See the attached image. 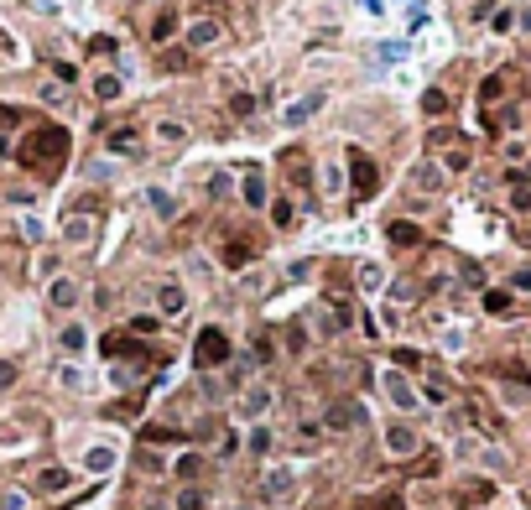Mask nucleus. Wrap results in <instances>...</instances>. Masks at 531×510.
I'll return each instance as SVG.
<instances>
[{
    "label": "nucleus",
    "mask_w": 531,
    "mask_h": 510,
    "mask_svg": "<svg viewBox=\"0 0 531 510\" xmlns=\"http://www.w3.org/2000/svg\"><path fill=\"white\" fill-rule=\"evenodd\" d=\"M225 359H229V339L219 328H203L198 344H193V365H198V370H219Z\"/></svg>",
    "instance_id": "obj_1"
},
{
    "label": "nucleus",
    "mask_w": 531,
    "mask_h": 510,
    "mask_svg": "<svg viewBox=\"0 0 531 510\" xmlns=\"http://www.w3.org/2000/svg\"><path fill=\"white\" fill-rule=\"evenodd\" d=\"M349 162H354V193H375V167H370V156L354 151Z\"/></svg>",
    "instance_id": "obj_2"
},
{
    "label": "nucleus",
    "mask_w": 531,
    "mask_h": 510,
    "mask_svg": "<svg viewBox=\"0 0 531 510\" xmlns=\"http://www.w3.org/2000/svg\"><path fill=\"white\" fill-rule=\"evenodd\" d=\"M360 416H365V412H360V406H354V401H339V406H333V412H329V427H333V432H344V427H354Z\"/></svg>",
    "instance_id": "obj_3"
},
{
    "label": "nucleus",
    "mask_w": 531,
    "mask_h": 510,
    "mask_svg": "<svg viewBox=\"0 0 531 510\" xmlns=\"http://www.w3.org/2000/svg\"><path fill=\"white\" fill-rule=\"evenodd\" d=\"M260 489H266V500H282L287 489H292V469H271V474H266V485H260Z\"/></svg>",
    "instance_id": "obj_4"
},
{
    "label": "nucleus",
    "mask_w": 531,
    "mask_h": 510,
    "mask_svg": "<svg viewBox=\"0 0 531 510\" xmlns=\"http://www.w3.org/2000/svg\"><path fill=\"white\" fill-rule=\"evenodd\" d=\"M386 443H391V453H412V448H417V432H412V427H391Z\"/></svg>",
    "instance_id": "obj_5"
},
{
    "label": "nucleus",
    "mask_w": 531,
    "mask_h": 510,
    "mask_svg": "<svg viewBox=\"0 0 531 510\" xmlns=\"http://www.w3.org/2000/svg\"><path fill=\"white\" fill-rule=\"evenodd\" d=\"M318 105H323V94H313V99H302L297 109H287V125H302L307 115H318Z\"/></svg>",
    "instance_id": "obj_6"
},
{
    "label": "nucleus",
    "mask_w": 531,
    "mask_h": 510,
    "mask_svg": "<svg viewBox=\"0 0 531 510\" xmlns=\"http://www.w3.org/2000/svg\"><path fill=\"white\" fill-rule=\"evenodd\" d=\"M386 380H391V401H396V406H417V396H412V385H406L402 375H386Z\"/></svg>",
    "instance_id": "obj_7"
},
{
    "label": "nucleus",
    "mask_w": 531,
    "mask_h": 510,
    "mask_svg": "<svg viewBox=\"0 0 531 510\" xmlns=\"http://www.w3.org/2000/svg\"><path fill=\"white\" fill-rule=\"evenodd\" d=\"M162 312H167V318L183 312V286H162Z\"/></svg>",
    "instance_id": "obj_8"
},
{
    "label": "nucleus",
    "mask_w": 531,
    "mask_h": 510,
    "mask_svg": "<svg viewBox=\"0 0 531 510\" xmlns=\"http://www.w3.org/2000/svg\"><path fill=\"white\" fill-rule=\"evenodd\" d=\"M110 151H115V156H136V141H130V131H115V136H110Z\"/></svg>",
    "instance_id": "obj_9"
},
{
    "label": "nucleus",
    "mask_w": 531,
    "mask_h": 510,
    "mask_svg": "<svg viewBox=\"0 0 531 510\" xmlns=\"http://www.w3.org/2000/svg\"><path fill=\"white\" fill-rule=\"evenodd\" d=\"M52 302H58V308H73V302H79V292H73V281H58V286H52Z\"/></svg>",
    "instance_id": "obj_10"
},
{
    "label": "nucleus",
    "mask_w": 531,
    "mask_h": 510,
    "mask_svg": "<svg viewBox=\"0 0 531 510\" xmlns=\"http://www.w3.org/2000/svg\"><path fill=\"white\" fill-rule=\"evenodd\" d=\"M245 203H250V209H260V203H266V188H260V178H245Z\"/></svg>",
    "instance_id": "obj_11"
},
{
    "label": "nucleus",
    "mask_w": 531,
    "mask_h": 510,
    "mask_svg": "<svg viewBox=\"0 0 531 510\" xmlns=\"http://www.w3.org/2000/svg\"><path fill=\"white\" fill-rule=\"evenodd\" d=\"M110 463H115V453H110V448H94V453H89V469H94V474H105Z\"/></svg>",
    "instance_id": "obj_12"
},
{
    "label": "nucleus",
    "mask_w": 531,
    "mask_h": 510,
    "mask_svg": "<svg viewBox=\"0 0 531 510\" xmlns=\"http://www.w3.org/2000/svg\"><path fill=\"white\" fill-rule=\"evenodd\" d=\"M177 510H203V489H183V495H177Z\"/></svg>",
    "instance_id": "obj_13"
},
{
    "label": "nucleus",
    "mask_w": 531,
    "mask_h": 510,
    "mask_svg": "<svg viewBox=\"0 0 531 510\" xmlns=\"http://www.w3.org/2000/svg\"><path fill=\"white\" fill-rule=\"evenodd\" d=\"M177 438H183L177 427H146V443H177Z\"/></svg>",
    "instance_id": "obj_14"
},
{
    "label": "nucleus",
    "mask_w": 531,
    "mask_h": 510,
    "mask_svg": "<svg viewBox=\"0 0 531 510\" xmlns=\"http://www.w3.org/2000/svg\"><path fill=\"white\" fill-rule=\"evenodd\" d=\"M37 485H42V489H63V485H68V474H63V469H48Z\"/></svg>",
    "instance_id": "obj_15"
},
{
    "label": "nucleus",
    "mask_w": 531,
    "mask_h": 510,
    "mask_svg": "<svg viewBox=\"0 0 531 510\" xmlns=\"http://www.w3.org/2000/svg\"><path fill=\"white\" fill-rule=\"evenodd\" d=\"M422 109H427V115H443V109H448V99H443V94H437V89H433V94L422 99Z\"/></svg>",
    "instance_id": "obj_16"
},
{
    "label": "nucleus",
    "mask_w": 531,
    "mask_h": 510,
    "mask_svg": "<svg viewBox=\"0 0 531 510\" xmlns=\"http://www.w3.org/2000/svg\"><path fill=\"white\" fill-rule=\"evenodd\" d=\"M391 240H396V245H412L417 229H412V224H391Z\"/></svg>",
    "instance_id": "obj_17"
},
{
    "label": "nucleus",
    "mask_w": 531,
    "mask_h": 510,
    "mask_svg": "<svg viewBox=\"0 0 531 510\" xmlns=\"http://www.w3.org/2000/svg\"><path fill=\"white\" fill-rule=\"evenodd\" d=\"M172 32H177V21H172V16H162V21L152 26V36H156V42H167V36H172Z\"/></svg>",
    "instance_id": "obj_18"
},
{
    "label": "nucleus",
    "mask_w": 531,
    "mask_h": 510,
    "mask_svg": "<svg viewBox=\"0 0 531 510\" xmlns=\"http://www.w3.org/2000/svg\"><path fill=\"white\" fill-rule=\"evenodd\" d=\"M484 308H490V312H506L510 297H506V292H490V297H484Z\"/></svg>",
    "instance_id": "obj_19"
},
{
    "label": "nucleus",
    "mask_w": 531,
    "mask_h": 510,
    "mask_svg": "<svg viewBox=\"0 0 531 510\" xmlns=\"http://www.w3.org/2000/svg\"><path fill=\"white\" fill-rule=\"evenodd\" d=\"M198 469H203V458H193V453H188V458H183V463H177V474H183V479H193V474H198Z\"/></svg>",
    "instance_id": "obj_20"
},
{
    "label": "nucleus",
    "mask_w": 531,
    "mask_h": 510,
    "mask_svg": "<svg viewBox=\"0 0 531 510\" xmlns=\"http://www.w3.org/2000/svg\"><path fill=\"white\" fill-rule=\"evenodd\" d=\"M68 240H89V219H68Z\"/></svg>",
    "instance_id": "obj_21"
},
{
    "label": "nucleus",
    "mask_w": 531,
    "mask_h": 510,
    "mask_svg": "<svg viewBox=\"0 0 531 510\" xmlns=\"http://www.w3.org/2000/svg\"><path fill=\"white\" fill-rule=\"evenodd\" d=\"M63 349H83V328H63Z\"/></svg>",
    "instance_id": "obj_22"
},
{
    "label": "nucleus",
    "mask_w": 531,
    "mask_h": 510,
    "mask_svg": "<svg viewBox=\"0 0 531 510\" xmlns=\"http://www.w3.org/2000/svg\"><path fill=\"white\" fill-rule=\"evenodd\" d=\"M94 89H99V99H115V94H120V83H115V78H99Z\"/></svg>",
    "instance_id": "obj_23"
},
{
    "label": "nucleus",
    "mask_w": 531,
    "mask_h": 510,
    "mask_svg": "<svg viewBox=\"0 0 531 510\" xmlns=\"http://www.w3.org/2000/svg\"><path fill=\"white\" fill-rule=\"evenodd\" d=\"M245 412H266V391H250L245 396Z\"/></svg>",
    "instance_id": "obj_24"
},
{
    "label": "nucleus",
    "mask_w": 531,
    "mask_h": 510,
    "mask_svg": "<svg viewBox=\"0 0 531 510\" xmlns=\"http://www.w3.org/2000/svg\"><path fill=\"white\" fill-rule=\"evenodd\" d=\"M235 115H256V99H250V94H235Z\"/></svg>",
    "instance_id": "obj_25"
},
{
    "label": "nucleus",
    "mask_w": 531,
    "mask_h": 510,
    "mask_svg": "<svg viewBox=\"0 0 531 510\" xmlns=\"http://www.w3.org/2000/svg\"><path fill=\"white\" fill-rule=\"evenodd\" d=\"M16 380V365H0V385H11Z\"/></svg>",
    "instance_id": "obj_26"
}]
</instances>
